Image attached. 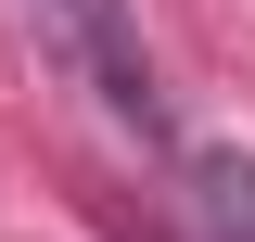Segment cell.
Wrapping results in <instances>:
<instances>
[{
  "mask_svg": "<svg viewBox=\"0 0 255 242\" xmlns=\"http://www.w3.org/2000/svg\"><path fill=\"white\" fill-rule=\"evenodd\" d=\"M26 26L51 38V64L115 127H153V51H140V13H128V0H26Z\"/></svg>",
  "mask_w": 255,
  "mask_h": 242,
  "instance_id": "cell-1",
  "label": "cell"
},
{
  "mask_svg": "<svg viewBox=\"0 0 255 242\" xmlns=\"http://www.w3.org/2000/svg\"><path fill=\"white\" fill-rule=\"evenodd\" d=\"M191 230L204 242H255V153H204L191 166Z\"/></svg>",
  "mask_w": 255,
  "mask_h": 242,
  "instance_id": "cell-2",
  "label": "cell"
}]
</instances>
